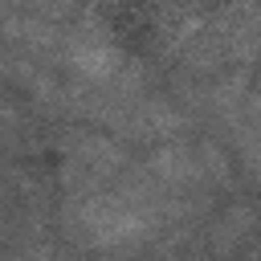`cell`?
I'll return each instance as SVG.
<instances>
[{"label": "cell", "instance_id": "obj_1", "mask_svg": "<svg viewBox=\"0 0 261 261\" xmlns=\"http://www.w3.org/2000/svg\"><path fill=\"white\" fill-rule=\"evenodd\" d=\"M69 232L90 249H114L135 245L151 232V216L139 200H122L114 192H90L77 204H69Z\"/></svg>", "mask_w": 261, "mask_h": 261}, {"label": "cell", "instance_id": "obj_2", "mask_svg": "<svg viewBox=\"0 0 261 261\" xmlns=\"http://www.w3.org/2000/svg\"><path fill=\"white\" fill-rule=\"evenodd\" d=\"M69 65H73L82 77L102 82V77H110V73H114L118 53H114V45H110L106 37H98V33H82V37H73V41H69Z\"/></svg>", "mask_w": 261, "mask_h": 261}]
</instances>
